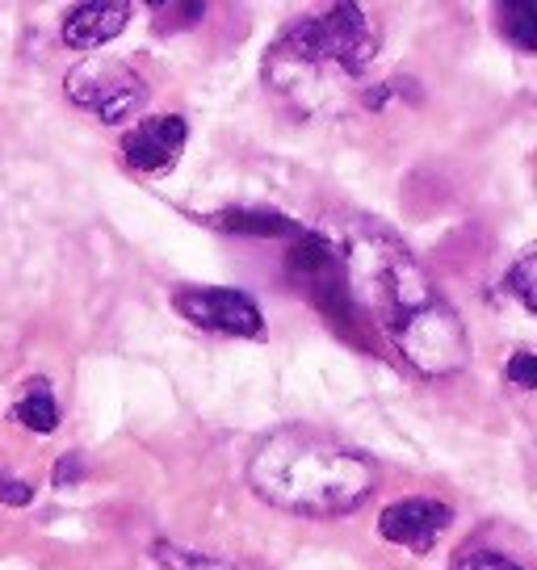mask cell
I'll return each instance as SVG.
<instances>
[{
	"mask_svg": "<svg viewBox=\"0 0 537 570\" xmlns=\"http://www.w3.org/2000/svg\"><path fill=\"white\" fill-rule=\"evenodd\" d=\"M336 252H341L344 282L353 285L349 294L374 315L394 353L416 374L446 377L462 370L470 361V336L458 311L446 303V294L412 261V252L378 227H361Z\"/></svg>",
	"mask_w": 537,
	"mask_h": 570,
	"instance_id": "cell-1",
	"label": "cell"
},
{
	"mask_svg": "<svg viewBox=\"0 0 537 570\" xmlns=\"http://www.w3.org/2000/svg\"><path fill=\"white\" fill-rule=\"evenodd\" d=\"M252 491L299 517H344L361 508L378 482L374 462L311 428H282L248 462Z\"/></svg>",
	"mask_w": 537,
	"mask_h": 570,
	"instance_id": "cell-2",
	"label": "cell"
},
{
	"mask_svg": "<svg viewBox=\"0 0 537 570\" xmlns=\"http://www.w3.org/2000/svg\"><path fill=\"white\" fill-rule=\"evenodd\" d=\"M378 55V26L365 18L358 4H332L323 13L299 18L277 47L268 63H294V68H332L341 76H361Z\"/></svg>",
	"mask_w": 537,
	"mask_h": 570,
	"instance_id": "cell-3",
	"label": "cell"
},
{
	"mask_svg": "<svg viewBox=\"0 0 537 570\" xmlns=\"http://www.w3.org/2000/svg\"><path fill=\"white\" fill-rule=\"evenodd\" d=\"M64 89L76 106L97 114L101 122H126L147 106V80L118 59H85L80 68L68 71Z\"/></svg>",
	"mask_w": 537,
	"mask_h": 570,
	"instance_id": "cell-4",
	"label": "cell"
},
{
	"mask_svg": "<svg viewBox=\"0 0 537 570\" xmlns=\"http://www.w3.org/2000/svg\"><path fill=\"white\" fill-rule=\"evenodd\" d=\"M180 315L206 332H218V336H261L265 327V315L261 306L252 303L244 289H180L173 298Z\"/></svg>",
	"mask_w": 537,
	"mask_h": 570,
	"instance_id": "cell-5",
	"label": "cell"
},
{
	"mask_svg": "<svg viewBox=\"0 0 537 570\" xmlns=\"http://www.w3.org/2000/svg\"><path fill=\"white\" fill-rule=\"evenodd\" d=\"M449 520H453V512L437 499H399L391 508H382L378 533L403 550L429 553L437 546V537L449 529Z\"/></svg>",
	"mask_w": 537,
	"mask_h": 570,
	"instance_id": "cell-6",
	"label": "cell"
},
{
	"mask_svg": "<svg viewBox=\"0 0 537 570\" xmlns=\"http://www.w3.org/2000/svg\"><path fill=\"white\" fill-rule=\"evenodd\" d=\"M185 135H189V126L177 114L144 118V122H135V130L123 135V160L139 173H164V168L177 164Z\"/></svg>",
	"mask_w": 537,
	"mask_h": 570,
	"instance_id": "cell-7",
	"label": "cell"
},
{
	"mask_svg": "<svg viewBox=\"0 0 537 570\" xmlns=\"http://www.w3.org/2000/svg\"><path fill=\"white\" fill-rule=\"evenodd\" d=\"M130 21V4L123 0H89V4H76L72 13L64 18V42L72 51H97L126 30Z\"/></svg>",
	"mask_w": 537,
	"mask_h": 570,
	"instance_id": "cell-8",
	"label": "cell"
},
{
	"mask_svg": "<svg viewBox=\"0 0 537 570\" xmlns=\"http://www.w3.org/2000/svg\"><path fill=\"white\" fill-rule=\"evenodd\" d=\"M215 227L235 235H265V239H294L303 232L299 223H290L286 214H273V210H223L215 214Z\"/></svg>",
	"mask_w": 537,
	"mask_h": 570,
	"instance_id": "cell-9",
	"label": "cell"
},
{
	"mask_svg": "<svg viewBox=\"0 0 537 570\" xmlns=\"http://www.w3.org/2000/svg\"><path fill=\"white\" fill-rule=\"evenodd\" d=\"M13 415H18L30 432H42V436L55 432V428H59V403H55V394H51V382H47V377L26 382V394L18 399Z\"/></svg>",
	"mask_w": 537,
	"mask_h": 570,
	"instance_id": "cell-10",
	"label": "cell"
},
{
	"mask_svg": "<svg viewBox=\"0 0 537 570\" xmlns=\"http://www.w3.org/2000/svg\"><path fill=\"white\" fill-rule=\"evenodd\" d=\"M500 26H504V35L517 42L525 55H534L537 51V13H534V4H504L500 9Z\"/></svg>",
	"mask_w": 537,
	"mask_h": 570,
	"instance_id": "cell-11",
	"label": "cell"
},
{
	"mask_svg": "<svg viewBox=\"0 0 537 570\" xmlns=\"http://www.w3.org/2000/svg\"><path fill=\"white\" fill-rule=\"evenodd\" d=\"M508 289L520 298V306L534 315L537 311V256L534 252H525L517 265L508 268Z\"/></svg>",
	"mask_w": 537,
	"mask_h": 570,
	"instance_id": "cell-12",
	"label": "cell"
},
{
	"mask_svg": "<svg viewBox=\"0 0 537 570\" xmlns=\"http://www.w3.org/2000/svg\"><path fill=\"white\" fill-rule=\"evenodd\" d=\"M156 558H160L168 570H232L215 562V558H197V553H185L177 546H156Z\"/></svg>",
	"mask_w": 537,
	"mask_h": 570,
	"instance_id": "cell-13",
	"label": "cell"
},
{
	"mask_svg": "<svg viewBox=\"0 0 537 570\" xmlns=\"http://www.w3.org/2000/svg\"><path fill=\"white\" fill-rule=\"evenodd\" d=\"M453 570H520L508 553H496V550H462L458 553V562Z\"/></svg>",
	"mask_w": 537,
	"mask_h": 570,
	"instance_id": "cell-14",
	"label": "cell"
},
{
	"mask_svg": "<svg viewBox=\"0 0 537 570\" xmlns=\"http://www.w3.org/2000/svg\"><path fill=\"white\" fill-rule=\"evenodd\" d=\"M504 374H508V382L520 386V391H534L537 386V356L520 348V353L508 361V370H504Z\"/></svg>",
	"mask_w": 537,
	"mask_h": 570,
	"instance_id": "cell-15",
	"label": "cell"
},
{
	"mask_svg": "<svg viewBox=\"0 0 537 570\" xmlns=\"http://www.w3.org/2000/svg\"><path fill=\"white\" fill-rule=\"evenodd\" d=\"M0 499H4L9 508H26V503L35 499V487H30V482H18V479H4L0 482Z\"/></svg>",
	"mask_w": 537,
	"mask_h": 570,
	"instance_id": "cell-16",
	"label": "cell"
},
{
	"mask_svg": "<svg viewBox=\"0 0 537 570\" xmlns=\"http://www.w3.org/2000/svg\"><path fill=\"white\" fill-rule=\"evenodd\" d=\"M80 474H85L80 453H64L59 465H55V487H72V482H80Z\"/></svg>",
	"mask_w": 537,
	"mask_h": 570,
	"instance_id": "cell-17",
	"label": "cell"
},
{
	"mask_svg": "<svg viewBox=\"0 0 537 570\" xmlns=\"http://www.w3.org/2000/svg\"><path fill=\"white\" fill-rule=\"evenodd\" d=\"M0 482H4V474H0Z\"/></svg>",
	"mask_w": 537,
	"mask_h": 570,
	"instance_id": "cell-18",
	"label": "cell"
}]
</instances>
